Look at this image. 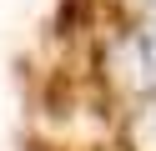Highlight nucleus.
Segmentation results:
<instances>
[{"instance_id": "f257e3e1", "label": "nucleus", "mask_w": 156, "mask_h": 151, "mask_svg": "<svg viewBox=\"0 0 156 151\" xmlns=\"http://www.w3.org/2000/svg\"><path fill=\"white\" fill-rule=\"evenodd\" d=\"M141 141H146V146L156 151V116H151V121H146V126H141Z\"/></svg>"}]
</instances>
